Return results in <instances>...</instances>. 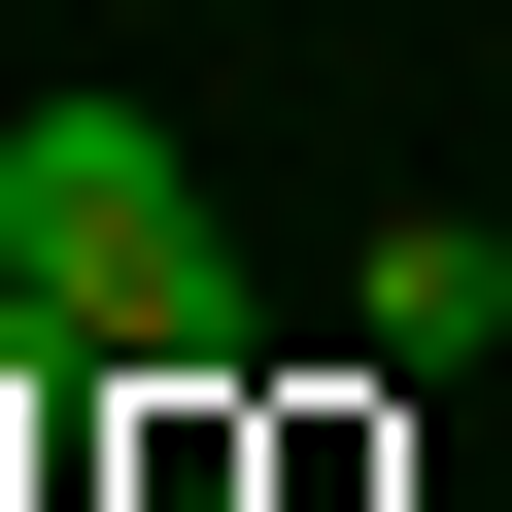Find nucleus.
Segmentation results:
<instances>
[{"label":"nucleus","instance_id":"obj_1","mask_svg":"<svg viewBox=\"0 0 512 512\" xmlns=\"http://www.w3.org/2000/svg\"><path fill=\"white\" fill-rule=\"evenodd\" d=\"M0 239H35V342L69 376H239V239H205V171L137 103H35L0 137Z\"/></svg>","mask_w":512,"mask_h":512},{"label":"nucleus","instance_id":"obj_2","mask_svg":"<svg viewBox=\"0 0 512 512\" xmlns=\"http://www.w3.org/2000/svg\"><path fill=\"white\" fill-rule=\"evenodd\" d=\"M342 342H376V376H478V342H512V205H376Z\"/></svg>","mask_w":512,"mask_h":512},{"label":"nucleus","instance_id":"obj_3","mask_svg":"<svg viewBox=\"0 0 512 512\" xmlns=\"http://www.w3.org/2000/svg\"><path fill=\"white\" fill-rule=\"evenodd\" d=\"M0 376H69V342H35V239H0Z\"/></svg>","mask_w":512,"mask_h":512}]
</instances>
